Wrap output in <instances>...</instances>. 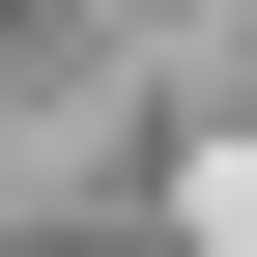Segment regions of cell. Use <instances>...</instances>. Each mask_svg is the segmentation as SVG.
I'll return each mask as SVG.
<instances>
[{"label": "cell", "instance_id": "6da1fadb", "mask_svg": "<svg viewBox=\"0 0 257 257\" xmlns=\"http://www.w3.org/2000/svg\"><path fill=\"white\" fill-rule=\"evenodd\" d=\"M200 200H229V229H257V114H229V143H200Z\"/></svg>", "mask_w": 257, "mask_h": 257}]
</instances>
